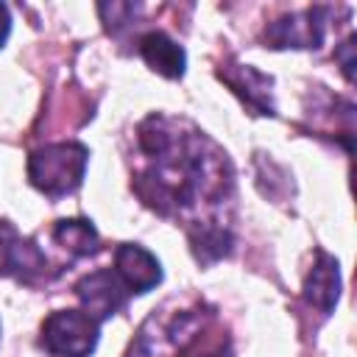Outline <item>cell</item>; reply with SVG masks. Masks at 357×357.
<instances>
[{
    "instance_id": "6da1fadb",
    "label": "cell",
    "mask_w": 357,
    "mask_h": 357,
    "mask_svg": "<svg viewBox=\"0 0 357 357\" xmlns=\"http://www.w3.org/2000/svg\"><path fill=\"white\" fill-rule=\"evenodd\" d=\"M184 123L151 114L139 126V148L151 159L148 170L134 178L139 198L159 215H187L201 204L218 206L231 190L226 153L201 131Z\"/></svg>"
},
{
    "instance_id": "7a4b0ae2",
    "label": "cell",
    "mask_w": 357,
    "mask_h": 357,
    "mask_svg": "<svg viewBox=\"0 0 357 357\" xmlns=\"http://www.w3.org/2000/svg\"><path fill=\"white\" fill-rule=\"evenodd\" d=\"M206 318L209 312H204L201 301L173 298L148 315L128 349V357H178L204 329Z\"/></svg>"
},
{
    "instance_id": "3957f363",
    "label": "cell",
    "mask_w": 357,
    "mask_h": 357,
    "mask_svg": "<svg viewBox=\"0 0 357 357\" xmlns=\"http://www.w3.org/2000/svg\"><path fill=\"white\" fill-rule=\"evenodd\" d=\"M86 162H89L86 145L50 142L45 148H36L28 156V178L39 192H45L50 198H61L81 187Z\"/></svg>"
},
{
    "instance_id": "277c9868",
    "label": "cell",
    "mask_w": 357,
    "mask_h": 357,
    "mask_svg": "<svg viewBox=\"0 0 357 357\" xmlns=\"http://www.w3.org/2000/svg\"><path fill=\"white\" fill-rule=\"evenodd\" d=\"M100 324L84 310H56L42 324V346L53 357H89L98 346Z\"/></svg>"
},
{
    "instance_id": "5b68a950",
    "label": "cell",
    "mask_w": 357,
    "mask_h": 357,
    "mask_svg": "<svg viewBox=\"0 0 357 357\" xmlns=\"http://www.w3.org/2000/svg\"><path fill=\"white\" fill-rule=\"evenodd\" d=\"M324 14H326V8L318 6V8L279 17L265 25L262 39L268 47H276V50L279 47H321L324 28H326Z\"/></svg>"
},
{
    "instance_id": "8992f818",
    "label": "cell",
    "mask_w": 357,
    "mask_h": 357,
    "mask_svg": "<svg viewBox=\"0 0 357 357\" xmlns=\"http://www.w3.org/2000/svg\"><path fill=\"white\" fill-rule=\"evenodd\" d=\"M47 257L33 240L22 237L8 220H0V276H14L20 282H33L45 273Z\"/></svg>"
},
{
    "instance_id": "52a82bcc",
    "label": "cell",
    "mask_w": 357,
    "mask_h": 357,
    "mask_svg": "<svg viewBox=\"0 0 357 357\" xmlns=\"http://www.w3.org/2000/svg\"><path fill=\"white\" fill-rule=\"evenodd\" d=\"M75 296L81 301V310L100 324V321H106V318H112L114 312L123 310V304L128 298V290H126V284L120 282L117 273L92 271L75 284Z\"/></svg>"
},
{
    "instance_id": "ba28073f",
    "label": "cell",
    "mask_w": 357,
    "mask_h": 357,
    "mask_svg": "<svg viewBox=\"0 0 357 357\" xmlns=\"http://www.w3.org/2000/svg\"><path fill=\"white\" fill-rule=\"evenodd\" d=\"M220 81L231 86L234 95L243 98V103L248 109H254V114H276V106H273V78L259 73L257 67L251 64H226L218 70Z\"/></svg>"
},
{
    "instance_id": "9c48e42d",
    "label": "cell",
    "mask_w": 357,
    "mask_h": 357,
    "mask_svg": "<svg viewBox=\"0 0 357 357\" xmlns=\"http://www.w3.org/2000/svg\"><path fill=\"white\" fill-rule=\"evenodd\" d=\"M114 268H117L114 273L120 276L128 293H148L162 282L159 259L137 243H123L114 251Z\"/></svg>"
},
{
    "instance_id": "30bf717a",
    "label": "cell",
    "mask_w": 357,
    "mask_h": 357,
    "mask_svg": "<svg viewBox=\"0 0 357 357\" xmlns=\"http://www.w3.org/2000/svg\"><path fill=\"white\" fill-rule=\"evenodd\" d=\"M139 56L145 59V64L165 75V78H181L184 70H187V53L184 47L170 39L165 31H148L139 36Z\"/></svg>"
},
{
    "instance_id": "8fae6325",
    "label": "cell",
    "mask_w": 357,
    "mask_h": 357,
    "mask_svg": "<svg viewBox=\"0 0 357 357\" xmlns=\"http://www.w3.org/2000/svg\"><path fill=\"white\" fill-rule=\"evenodd\" d=\"M304 298L318 307L324 315H329L340 298V268L337 259L329 254H318L315 265L310 268L307 279H304Z\"/></svg>"
},
{
    "instance_id": "7c38bea8",
    "label": "cell",
    "mask_w": 357,
    "mask_h": 357,
    "mask_svg": "<svg viewBox=\"0 0 357 357\" xmlns=\"http://www.w3.org/2000/svg\"><path fill=\"white\" fill-rule=\"evenodd\" d=\"M53 240L70 257H89L98 251V229L84 218H64L53 226Z\"/></svg>"
},
{
    "instance_id": "4fadbf2b",
    "label": "cell",
    "mask_w": 357,
    "mask_h": 357,
    "mask_svg": "<svg viewBox=\"0 0 357 357\" xmlns=\"http://www.w3.org/2000/svg\"><path fill=\"white\" fill-rule=\"evenodd\" d=\"M190 245H192L195 259L209 265L231 251V234L220 223H204V226L190 229Z\"/></svg>"
},
{
    "instance_id": "5bb4252c",
    "label": "cell",
    "mask_w": 357,
    "mask_h": 357,
    "mask_svg": "<svg viewBox=\"0 0 357 357\" xmlns=\"http://www.w3.org/2000/svg\"><path fill=\"white\" fill-rule=\"evenodd\" d=\"M351 53H354V36H349V39L343 42V56H340V61H343V75H346L349 81L354 78V73H351V67H354Z\"/></svg>"
},
{
    "instance_id": "9a60e30c",
    "label": "cell",
    "mask_w": 357,
    "mask_h": 357,
    "mask_svg": "<svg viewBox=\"0 0 357 357\" xmlns=\"http://www.w3.org/2000/svg\"><path fill=\"white\" fill-rule=\"evenodd\" d=\"M8 33H11V14H8V8L0 3V47L6 45Z\"/></svg>"
},
{
    "instance_id": "2e32d148",
    "label": "cell",
    "mask_w": 357,
    "mask_h": 357,
    "mask_svg": "<svg viewBox=\"0 0 357 357\" xmlns=\"http://www.w3.org/2000/svg\"><path fill=\"white\" fill-rule=\"evenodd\" d=\"M209 357H223V354H209Z\"/></svg>"
}]
</instances>
